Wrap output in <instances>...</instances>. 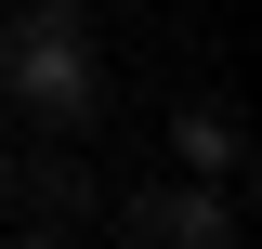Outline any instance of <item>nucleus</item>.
Instances as JSON below:
<instances>
[{"instance_id":"1","label":"nucleus","mask_w":262,"mask_h":249,"mask_svg":"<svg viewBox=\"0 0 262 249\" xmlns=\"http://www.w3.org/2000/svg\"><path fill=\"white\" fill-rule=\"evenodd\" d=\"M0 92L27 105L39 131H66V144L105 118V53L79 27V0H13L0 13Z\"/></svg>"},{"instance_id":"2","label":"nucleus","mask_w":262,"mask_h":249,"mask_svg":"<svg viewBox=\"0 0 262 249\" xmlns=\"http://www.w3.org/2000/svg\"><path fill=\"white\" fill-rule=\"evenodd\" d=\"M0 223H27V236H79L92 223V157H66V131L39 157H13L0 171Z\"/></svg>"},{"instance_id":"3","label":"nucleus","mask_w":262,"mask_h":249,"mask_svg":"<svg viewBox=\"0 0 262 249\" xmlns=\"http://www.w3.org/2000/svg\"><path fill=\"white\" fill-rule=\"evenodd\" d=\"M118 236H144V249H236V197L184 171V184H144V197H131Z\"/></svg>"},{"instance_id":"4","label":"nucleus","mask_w":262,"mask_h":249,"mask_svg":"<svg viewBox=\"0 0 262 249\" xmlns=\"http://www.w3.org/2000/svg\"><path fill=\"white\" fill-rule=\"evenodd\" d=\"M170 157H184L196 184H236V171H249V118H236V105H184V118H170Z\"/></svg>"},{"instance_id":"5","label":"nucleus","mask_w":262,"mask_h":249,"mask_svg":"<svg viewBox=\"0 0 262 249\" xmlns=\"http://www.w3.org/2000/svg\"><path fill=\"white\" fill-rule=\"evenodd\" d=\"M0 171H13V144H0Z\"/></svg>"}]
</instances>
